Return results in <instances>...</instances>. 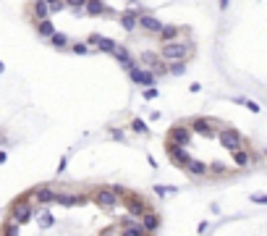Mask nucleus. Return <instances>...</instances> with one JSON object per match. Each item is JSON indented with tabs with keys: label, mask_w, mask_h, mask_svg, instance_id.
<instances>
[{
	"label": "nucleus",
	"mask_w": 267,
	"mask_h": 236,
	"mask_svg": "<svg viewBox=\"0 0 267 236\" xmlns=\"http://www.w3.org/2000/svg\"><path fill=\"white\" fill-rule=\"evenodd\" d=\"M188 71L186 61H168V76H184Z\"/></svg>",
	"instance_id": "27"
},
{
	"label": "nucleus",
	"mask_w": 267,
	"mask_h": 236,
	"mask_svg": "<svg viewBox=\"0 0 267 236\" xmlns=\"http://www.w3.org/2000/svg\"><path fill=\"white\" fill-rule=\"evenodd\" d=\"M162 24H165V21H160L157 16L147 14V11H141V14L136 16V29L147 31V34H157V31L162 29Z\"/></svg>",
	"instance_id": "10"
},
{
	"label": "nucleus",
	"mask_w": 267,
	"mask_h": 236,
	"mask_svg": "<svg viewBox=\"0 0 267 236\" xmlns=\"http://www.w3.org/2000/svg\"><path fill=\"white\" fill-rule=\"evenodd\" d=\"M215 121L212 118H204V116H197V118H191L188 121V131L191 134H199V137H204V139H212V137H218V126H212Z\"/></svg>",
	"instance_id": "4"
},
{
	"label": "nucleus",
	"mask_w": 267,
	"mask_h": 236,
	"mask_svg": "<svg viewBox=\"0 0 267 236\" xmlns=\"http://www.w3.org/2000/svg\"><path fill=\"white\" fill-rule=\"evenodd\" d=\"M113 58H115V63H118V66L123 68V71H131L134 66H139V61H136V58H131L128 47H126V45H121V42H118V47L113 50Z\"/></svg>",
	"instance_id": "14"
},
{
	"label": "nucleus",
	"mask_w": 267,
	"mask_h": 236,
	"mask_svg": "<svg viewBox=\"0 0 267 236\" xmlns=\"http://www.w3.org/2000/svg\"><path fill=\"white\" fill-rule=\"evenodd\" d=\"M184 171H186L191 178H204V176H210V173H207V163H204V160H197V157H191V160L186 163Z\"/></svg>",
	"instance_id": "18"
},
{
	"label": "nucleus",
	"mask_w": 267,
	"mask_h": 236,
	"mask_svg": "<svg viewBox=\"0 0 267 236\" xmlns=\"http://www.w3.org/2000/svg\"><path fill=\"white\" fill-rule=\"evenodd\" d=\"M207 173H212V176H225L228 173V165L225 163H207Z\"/></svg>",
	"instance_id": "30"
},
{
	"label": "nucleus",
	"mask_w": 267,
	"mask_h": 236,
	"mask_svg": "<svg viewBox=\"0 0 267 236\" xmlns=\"http://www.w3.org/2000/svg\"><path fill=\"white\" fill-rule=\"evenodd\" d=\"M141 11L144 8H139V5H131V8H123L121 14H118V24H121V29L123 31H128V34H131V31H136V16L141 14Z\"/></svg>",
	"instance_id": "11"
},
{
	"label": "nucleus",
	"mask_w": 267,
	"mask_h": 236,
	"mask_svg": "<svg viewBox=\"0 0 267 236\" xmlns=\"http://www.w3.org/2000/svg\"><path fill=\"white\" fill-rule=\"evenodd\" d=\"M165 155L171 157V163L175 165V168H181V171L186 168L188 160H191V155H188V147H178V144H173V142H165Z\"/></svg>",
	"instance_id": "8"
},
{
	"label": "nucleus",
	"mask_w": 267,
	"mask_h": 236,
	"mask_svg": "<svg viewBox=\"0 0 267 236\" xmlns=\"http://www.w3.org/2000/svg\"><path fill=\"white\" fill-rule=\"evenodd\" d=\"M131 131H134V134H144V137H149V126H147L141 118H134V121H131Z\"/></svg>",
	"instance_id": "33"
},
{
	"label": "nucleus",
	"mask_w": 267,
	"mask_h": 236,
	"mask_svg": "<svg viewBox=\"0 0 267 236\" xmlns=\"http://www.w3.org/2000/svg\"><path fill=\"white\" fill-rule=\"evenodd\" d=\"M249 200L254 202V205H267V194H262V192H259V194H251Z\"/></svg>",
	"instance_id": "37"
},
{
	"label": "nucleus",
	"mask_w": 267,
	"mask_h": 236,
	"mask_svg": "<svg viewBox=\"0 0 267 236\" xmlns=\"http://www.w3.org/2000/svg\"><path fill=\"white\" fill-rule=\"evenodd\" d=\"M231 155H233V163H236L238 168H251V163H254V155H251V152H249V147L233 150Z\"/></svg>",
	"instance_id": "20"
},
{
	"label": "nucleus",
	"mask_w": 267,
	"mask_h": 236,
	"mask_svg": "<svg viewBox=\"0 0 267 236\" xmlns=\"http://www.w3.org/2000/svg\"><path fill=\"white\" fill-rule=\"evenodd\" d=\"M110 189H113V194L118 197V200H123V197H126V187H121V184H113Z\"/></svg>",
	"instance_id": "38"
},
{
	"label": "nucleus",
	"mask_w": 267,
	"mask_h": 236,
	"mask_svg": "<svg viewBox=\"0 0 267 236\" xmlns=\"http://www.w3.org/2000/svg\"><path fill=\"white\" fill-rule=\"evenodd\" d=\"M84 3H87V0H63V5H66V11H74V8H84Z\"/></svg>",
	"instance_id": "35"
},
{
	"label": "nucleus",
	"mask_w": 267,
	"mask_h": 236,
	"mask_svg": "<svg viewBox=\"0 0 267 236\" xmlns=\"http://www.w3.org/2000/svg\"><path fill=\"white\" fill-rule=\"evenodd\" d=\"M136 61H139V66H141V68H152L155 63L160 61V55H157V50H141Z\"/></svg>",
	"instance_id": "25"
},
{
	"label": "nucleus",
	"mask_w": 267,
	"mask_h": 236,
	"mask_svg": "<svg viewBox=\"0 0 267 236\" xmlns=\"http://www.w3.org/2000/svg\"><path fill=\"white\" fill-rule=\"evenodd\" d=\"M92 200H94V205L100 210H115L121 205V200L113 194V189H110V187H97L92 192Z\"/></svg>",
	"instance_id": "5"
},
{
	"label": "nucleus",
	"mask_w": 267,
	"mask_h": 236,
	"mask_svg": "<svg viewBox=\"0 0 267 236\" xmlns=\"http://www.w3.org/2000/svg\"><path fill=\"white\" fill-rule=\"evenodd\" d=\"M152 192L157 197H171V194H178V187H173V184H155Z\"/></svg>",
	"instance_id": "28"
},
{
	"label": "nucleus",
	"mask_w": 267,
	"mask_h": 236,
	"mask_svg": "<svg viewBox=\"0 0 267 236\" xmlns=\"http://www.w3.org/2000/svg\"><path fill=\"white\" fill-rule=\"evenodd\" d=\"M121 236H149L144 234V228L139 226V220L131 223V226H121Z\"/></svg>",
	"instance_id": "29"
},
{
	"label": "nucleus",
	"mask_w": 267,
	"mask_h": 236,
	"mask_svg": "<svg viewBox=\"0 0 267 236\" xmlns=\"http://www.w3.org/2000/svg\"><path fill=\"white\" fill-rule=\"evenodd\" d=\"M210 210H212L215 215H220V213H223V210H220V205H218V202H210Z\"/></svg>",
	"instance_id": "42"
},
{
	"label": "nucleus",
	"mask_w": 267,
	"mask_h": 236,
	"mask_svg": "<svg viewBox=\"0 0 267 236\" xmlns=\"http://www.w3.org/2000/svg\"><path fill=\"white\" fill-rule=\"evenodd\" d=\"M147 210H149V205L144 202L141 194H126V215H131V218L139 220Z\"/></svg>",
	"instance_id": "12"
},
{
	"label": "nucleus",
	"mask_w": 267,
	"mask_h": 236,
	"mask_svg": "<svg viewBox=\"0 0 267 236\" xmlns=\"http://www.w3.org/2000/svg\"><path fill=\"white\" fill-rule=\"evenodd\" d=\"M34 31H37V37L47 40V37L55 31V21H53V18H42V21H34Z\"/></svg>",
	"instance_id": "23"
},
{
	"label": "nucleus",
	"mask_w": 267,
	"mask_h": 236,
	"mask_svg": "<svg viewBox=\"0 0 267 236\" xmlns=\"http://www.w3.org/2000/svg\"><path fill=\"white\" fill-rule=\"evenodd\" d=\"M184 34V27H175V24H162V29L157 31L160 42H173Z\"/></svg>",
	"instance_id": "19"
},
{
	"label": "nucleus",
	"mask_w": 267,
	"mask_h": 236,
	"mask_svg": "<svg viewBox=\"0 0 267 236\" xmlns=\"http://www.w3.org/2000/svg\"><path fill=\"white\" fill-rule=\"evenodd\" d=\"M47 42L53 45L55 50H68V45H71V40H68V34H66V31H58V29L47 37Z\"/></svg>",
	"instance_id": "24"
},
{
	"label": "nucleus",
	"mask_w": 267,
	"mask_h": 236,
	"mask_svg": "<svg viewBox=\"0 0 267 236\" xmlns=\"http://www.w3.org/2000/svg\"><path fill=\"white\" fill-rule=\"evenodd\" d=\"M18 223H14V220H5L3 223V228H0V236H18Z\"/></svg>",
	"instance_id": "31"
},
{
	"label": "nucleus",
	"mask_w": 267,
	"mask_h": 236,
	"mask_svg": "<svg viewBox=\"0 0 267 236\" xmlns=\"http://www.w3.org/2000/svg\"><path fill=\"white\" fill-rule=\"evenodd\" d=\"M188 92L199 94V92H202V84H199V81H194V84H188Z\"/></svg>",
	"instance_id": "41"
},
{
	"label": "nucleus",
	"mask_w": 267,
	"mask_h": 236,
	"mask_svg": "<svg viewBox=\"0 0 267 236\" xmlns=\"http://www.w3.org/2000/svg\"><path fill=\"white\" fill-rule=\"evenodd\" d=\"M139 226L144 228V234L155 236V234L160 231V226H162V215L157 213V210H152V207H149L147 213H144V215H141V218H139Z\"/></svg>",
	"instance_id": "13"
},
{
	"label": "nucleus",
	"mask_w": 267,
	"mask_h": 236,
	"mask_svg": "<svg viewBox=\"0 0 267 236\" xmlns=\"http://www.w3.org/2000/svg\"><path fill=\"white\" fill-rule=\"evenodd\" d=\"M110 137H113L115 142H123V139H126V134H123V129H110Z\"/></svg>",
	"instance_id": "39"
},
{
	"label": "nucleus",
	"mask_w": 267,
	"mask_h": 236,
	"mask_svg": "<svg viewBox=\"0 0 267 236\" xmlns=\"http://www.w3.org/2000/svg\"><path fill=\"white\" fill-rule=\"evenodd\" d=\"M53 205L61 207H76V205H87V197L84 194H68V192H55Z\"/></svg>",
	"instance_id": "17"
},
{
	"label": "nucleus",
	"mask_w": 267,
	"mask_h": 236,
	"mask_svg": "<svg viewBox=\"0 0 267 236\" xmlns=\"http://www.w3.org/2000/svg\"><path fill=\"white\" fill-rule=\"evenodd\" d=\"M29 197L37 202V207H47V205H53V200H55V189L53 187H37V189H31Z\"/></svg>",
	"instance_id": "16"
},
{
	"label": "nucleus",
	"mask_w": 267,
	"mask_h": 236,
	"mask_svg": "<svg viewBox=\"0 0 267 236\" xmlns=\"http://www.w3.org/2000/svg\"><path fill=\"white\" fill-rule=\"evenodd\" d=\"M34 215H37V205L31 202V197H18V200L11 205V220L18 223V226H27V223L34 220Z\"/></svg>",
	"instance_id": "2"
},
{
	"label": "nucleus",
	"mask_w": 267,
	"mask_h": 236,
	"mask_svg": "<svg viewBox=\"0 0 267 236\" xmlns=\"http://www.w3.org/2000/svg\"><path fill=\"white\" fill-rule=\"evenodd\" d=\"M207 231H210V223H207V220H202L199 226H197V234H199V236H204Z\"/></svg>",
	"instance_id": "40"
},
{
	"label": "nucleus",
	"mask_w": 267,
	"mask_h": 236,
	"mask_svg": "<svg viewBox=\"0 0 267 236\" xmlns=\"http://www.w3.org/2000/svg\"><path fill=\"white\" fill-rule=\"evenodd\" d=\"M66 168H68V157L63 155L61 160H58V168H55V176H61V173H66Z\"/></svg>",
	"instance_id": "36"
},
{
	"label": "nucleus",
	"mask_w": 267,
	"mask_h": 236,
	"mask_svg": "<svg viewBox=\"0 0 267 236\" xmlns=\"http://www.w3.org/2000/svg\"><path fill=\"white\" fill-rule=\"evenodd\" d=\"M5 160H8V152H5V150H0V163H5Z\"/></svg>",
	"instance_id": "44"
},
{
	"label": "nucleus",
	"mask_w": 267,
	"mask_h": 236,
	"mask_svg": "<svg viewBox=\"0 0 267 236\" xmlns=\"http://www.w3.org/2000/svg\"><path fill=\"white\" fill-rule=\"evenodd\" d=\"M34 218H37V226H40L42 231H50V228H53L55 223H58V220H55V215L50 213V210H37Z\"/></svg>",
	"instance_id": "22"
},
{
	"label": "nucleus",
	"mask_w": 267,
	"mask_h": 236,
	"mask_svg": "<svg viewBox=\"0 0 267 236\" xmlns=\"http://www.w3.org/2000/svg\"><path fill=\"white\" fill-rule=\"evenodd\" d=\"M128 74V79H131V84H136V87H155L157 84V76H155L149 68H141V66H134L131 71H126Z\"/></svg>",
	"instance_id": "7"
},
{
	"label": "nucleus",
	"mask_w": 267,
	"mask_h": 236,
	"mask_svg": "<svg viewBox=\"0 0 267 236\" xmlns=\"http://www.w3.org/2000/svg\"><path fill=\"white\" fill-rule=\"evenodd\" d=\"M228 5H231V0H220L218 8H220V11H228Z\"/></svg>",
	"instance_id": "43"
},
{
	"label": "nucleus",
	"mask_w": 267,
	"mask_h": 236,
	"mask_svg": "<svg viewBox=\"0 0 267 236\" xmlns=\"http://www.w3.org/2000/svg\"><path fill=\"white\" fill-rule=\"evenodd\" d=\"M68 50L74 55H89V53H92V47H89L87 42H74V45H68Z\"/></svg>",
	"instance_id": "32"
},
{
	"label": "nucleus",
	"mask_w": 267,
	"mask_h": 236,
	"mask_svg": "<svg viewBox=\"0 0 267 236\" xmlns=\"http://www.w3.org/2000/svg\"><path fill=\"white\" fill-rule=\"evenodd\" d=\"M84 16H118L115 14L113 8H108L105 3H102V0H87V3H84Z\"/></svg>",
	"instance_id": "15"
},
{
	"label": "nucleus",
	"mask_w": 267,
	"mask_h": 236,
	"mask_svg": "<svg viewBox=\"0 0 267 236\" xmlns=\"http://www.w3.org/2000/svg\"><path fill=\"white\" fill-rule=\"evenodd\" d=\"M218 139H220V144H223L228 152L246 147V137L238 129H233V126H223V129H218Z\"/></svg>",
	"instance_id": "3"
},
{
	"label": "nucleus",
	"mask_w": 267,
	"mask_h": 236,
	"mask_svg": "<svg viewBox=\"0 0 267 236\" xmlns=\"http://www.w3.org/2000/svg\"><path fill=\"white\" fill-rule=\"evenodd\" d=\"M3 71H5V63H3V61H0V76H3Z\"/></svg>",
	"instance_id": "46"
},
{
	"label": "nucleus",
	"mask_w": 267,
	"mask_h": 236,
	"mask_svg": "<svg viewBox=\"0 0 267 236\" xmlns=\"http://www.w3.org/2000/svg\"><path fill=\"white\" fill-rule=\"evenodd\" d=\"M89 45V47H94V50H100V53H108V55H113V50L118 47V40H113V37H105V34H89L87 40H84Z\"/></svg>",
	"instance_id": "9"
},
{
	"label": "nucleus",
	"mask_w": 267,
	"mask_h": 236,
	"mask_svg": "<svg viewBox=\"0 0 267 236\" xmlns=\"http://www.w3.org/2000/svg\"><path fill=\"white\" fill-rule=\"evenodd\" d=\"M42 18H50V8L45 0H31V21H42Z\"/></svg>",
	"instance_id": "21"
},
{
	"label": "nucleus",
	"mask_w": 267,
	"mask_h": 236,
	"mask_svg": "<svg viewBox=\"0 0 267 236\" xmlns=\"http://www.w3.org/2000/svg\"><path fill=\"white\" fill-rule=\"evenodd\" d=\"M141 97H144V100H157L160 97V89L157 87H144V89H141Z\"/></svg>",
	"instance_id": "34"
},
{
	"label": "nucleus",
	"mask_w": 267,
	"mask_h": 236,
	"mask_svg": "<svg viewBox=\"0 0 267 236\" xmlns=\"http://www.w3.org/2000/svg\"><path fill=\"white\" fill-rule=\"evenodd\" d=\"M191 137H194V134L188 131L186 124H175V126L168 129V139H165V142H173V144H178V147H191Z\"/></svg>",
	"instance_id": "6"
},
{
	"label": "nucleus",
	"mask_w": 267,
	"mask_h": 236,
	"mask_svg": "<svg viewBox=\"0 0 267 236\" xmlns=\"http://www.w3.org/2000/svg\"><path fill=\"white\" fill-rule=\"evenodd\" d=\"M204 236H207V234H204Z\"/></svg>",
	"instance_id": "48"
},
{
	"label": "nucleus",
	"mask_w": 267,
	"mask_h": 236,
	"mask_svg": "<svg viewBox=\"0 0 267 236\" xmlns=\"http://www.w3.org/2000/svg\"><path fill=\"white\" fill-rule=\"evenodd\" d=\"M197 53V45H194L191 40H173V42H162L157 55L162 61H188L191 55Z\"/></svg>",
	"instance_id": "1"
},
{
	"label": "nucleus",
	"mask_w": 267,
	"mask_h": 236,
	"mask_svg": "<svg viewBox=\"0 0 267 236\" xmlns=\"http://www.w3.org/2000/svg\"><path fill=\"white\" fill-rule=\"evenodd\" d=\"M236 105H244L249 113H262V105L257 103V100H249V97H231Z\"/></svg>",
	"instance_id": "26"
},
{
	"label": "nucleus",
	"mask_w": 267,
	"mask_h": 236,
	"mask_svg": "<svg viewBox=\"0 0 267 236\" xmlns=\"http://www.w3.org/2000/svg\"><path fill=\"white\" fill-rule=\"evenodd\" d=\"M128 3H131V5H134V3H136V0H128Z\"/></svg>",
	"instance_id": "47"
},
{
	"label": "nucleus",
	"mask_w": 267,
	"mask_h": 236,
	"mask_svg": "<svg viewBox=\"0 0 267 236\" xmlns=\"http://www.w3.org/2000/svg\"><path fill=\"white\" fill-rule=\"evenodd\" d=\"M47 5H55V3H63V0H45Z\"/></svg>",
	"instance_id": "45"
}]
</instances>
